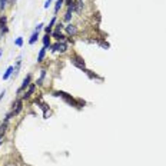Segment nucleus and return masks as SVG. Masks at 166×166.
Returning a JSON list of instances; mask_svg holds the SVG:
<instances>
[{
    "instance_id": "obj_1",
    "label": "nucleus",
    "mask_w": 166,
    "mask_h": 166,
    "mask_svg": "<svg viewBox=\"0 0 166 166\" xmlns=\"http://www.w3.org/2000/svg\"><path fill=\"white\" fill-rule=\"evenodd\" d=\"M52 52H59V53H65L67 50V43L66 42H57V43L50 46Z\"/></svg>"
},
{
    "instance_id": "obj_2",
    "label": "nucleus",
    "mask_w": 166,
    "mask_h": 166,
    "mask_svg": "<svg viewBox=\"0 0 166 166\" xmlns=\"http://www.w3.org/2000/svg\"><path fill=\"white\" fill-rule=\"evenodd\" d=\"M70 60H72V63H73L75 66H78L79 69H82V70H85V72H89L88 69L85 67V62L82 60V57H79V56H72Z\"/></svg>"
},
{
    "instance_id": "obj_3",
    "label": "nucleus",
    "mask_w": 166,
    "mask_h": 166,
    "mask_svg": "<svg viewBox=\"0 0 166 166\" xmlns=\"http://www.w3.org/2000/svg\"><path fill=\"white\" fill-rule=\"evenodd\" d=\"M30 82H32V75H27V76H26V78H24V80H23L22 86H20V88L17 89V95H19V93H22V92H24V90H26V89L29 88V86H30V85H32V83H30Z\"/></svg>"
},
{
    "instance_id": "obj_4",
    "label": "nucleus",
    "mask_w": 166,
    "mask_h": 166,
    "mask_svg": "<svg viewBox=\"0 0 166 166\" xmlns=\"http://www.w3.org/2000/svg\"><path fill=\"white\" fill-rule=\"evenodd\" d=\"M34 90H36V83H32L29 88H27V90L24 92V95H23V98L22 100H27V99H30L32 98V95L34 93Z\"/></svg>"
},
{
    "instance_id": "obj_5",
    "label": "nucleus",
    "mask_w": 166,
    "mask_h": 166,
    "mask_svg": "<svg viewBox=\"0 0 166 166\" xmlns=\"http://www.w3.org/2000/svg\"><path fill=\"white\" fill-rule=\"evenodd\" d=\"M65 30H66L67 34H70V36H76L78 34V26H75V24H72V23H69L67 26H65Z\"/></svg>"
},
{
    "instance_id": "obj_6",
    "label": "nucleus",
    "mask_w": 166,
    "mask_h": 166,
    "mask_svg": "<svg viewBox=\"0 0 166 166\" xmlns=\"http://www.w3.org/2000/svg\"><path fill=\"white\" fill-rule=\"evenodd\" d=\"M22 109H23V100H17V102H16V109H13L10 113L13 116H17V115L22 112Z\"/></svg>"
},
{
    "instance_id": "obj_7",
    "label": "nucleus",
    "mask_w": 166,
    "mask_h": 166,
    "mask_svg": "<svg viewBox=\"0 0 166 166\" xmlns=\"http://www.w3.org/2000/svg\"><path fill=\"white\" fill-rule=\"evenodd\" d=\"M56 24V17H53L52 20H50V23H49V26H44V32H46V34H50L52 32H53V26Z\"/></svg>"
},
{
    "instance_id": "obj_8",
    "label": "nucleus",
    "mask_w": 166,
    "mask_h": 166,
    "mask_svg": "<svg viewBox=\"0 0 166 166\" xmlns=\"http://www.w3.org/2000/svg\"><path fill=\"white\" fill-rule=\"evenodd\" d=\"M52 36L55 37L57 42H66V36L62 34L60 32H52Z\"/></svg>"
},
{
    "instance_id": "obj_9",
    "label": "nucleus",
    "mask_w": 166,
    "mask_h": 166,
    "mask_svg": "<svg viewBox=\"0 0 166 166\" xmlns=\"http://www.w3.org/2000/svg\"><path fill=\"white\" fill-rule=\"evenodd\" d=\"M42 42H43V46L46 49H50V46H52V43H50V34H44Z\"/></svg>"
},
{
    "instance_id": "obj_10",
    "label": "nucleus",
    "mask_w": 166,
    "mask_h": 166,
    "mask_svg": "<svg viewBox=\"0 0 166 166\" xmlns=\"http://www.w3.org/2000/svg\"><path fill=\"white\" fill-rule=\"evenodd\" d=\"M13 70H14V67H13V66L7 67V69H6V72L3 73V80H7V79L10 78L11 75H13Z\"/></svg>"
},
{
    "instance_id": "obj_11",
    "label": "nucleus",
    "mask_w": 166,
    "mask_h": 166,
    "mask_svg": "<svg viewBox=\"0 0 166 166\" xmlns=\"http://www.w3.org/2000/svg\"><path fill=\"white\" fill-rule=\"evenodd\" d=\"M44 56H46V47H42L40 49V52H39V55H37V63H42L44 59Z\"/></svg>"
},
{
    "instance_id": "obj_12",
    "label": "nucleus",
    "mask_w": 166,
    "mask_h": 166,
    "mask_svg": "<svg viewBox=\"0 0 166 166\" xmlns=\"http://www.w3.org/2000/svg\"><path fill=\"white\" fill-rule=\"evenodd\" d=\"M37 39H39V32L34 30L33 33H32V36H30V39H29V44H34L37 42Z\"/></svg>"
},
{
    "instance_id": "obj_13",
    "label": "nucleus",
    "mask_w": 166,
    "mask_h": 166,
    "mask_svg": "<svg viewBox=\"0 0 166 166\" xmlns=\"http://www.w3.org/2000/svg\"><path fill=\"white\" fill-rule=\"evenodd\" d=\"M63 3H65V0H56V4H55V14H57V13H59L60 7L63 6Z\"/></svg>"
},
{
    "instance_id": "obj_14",
    "label": "nucleus",
    "mask_w": 166,
    "mask_h": 166,
    "mask_svg": "<svg viewBox=\"0 0 166 166\" xmlns=\"http://www.w3.org/2000/svg\"><path fill=\"white\" fill-rule=\"evenodd\" d=\"M40 72H42V73H40V78H39V80H37V82H36V85H42V83H43V80H44V78H46V70H40Z\"/></svg>"
},
{
    "instance_id": "obj_15",
    "label": "nucleus",
    "mask_w": 166,
    "mask_h": 166,
    "mask_svg": "<svg viewBox=\"0 0 166 166\" xmlns=\"http://www.w3.org/2000/svg\"><path fill=\"white\" fill-rule=\"evenodd\" d=\"M14 44H16L17 47H22L23 46V37H17V39L14 40Z\"/></svg>"
},
{
    "instance_id": "obj_16",
    "label": "nucleus",
    "mask_w": 166,
    "mask_h": 166,
    "mask_svg": "<svg viewBox=\"0 0 166 166\" xmlns=\"http://www.w3.org/2000/svg\"><path fill=\"white\" fill-rule=\"evenodd\" d=\"M7 6V0H0V10H4Z\"/></svg>"
},
{
    "instance_id": "obj_17",
    "label": "nucleus",
    "mask_w": 166,
    "mask_h": 166,
    "mask_svg": "<svg viewBox=\"0 0 166 166\" xmlns=\"http://www.w3.org/2000/svg\"><path fill=\"white\" fill-rule=\"evenodd\" d=\"M65 29V26L62 24V23H57V26H56V30L55 32H60V30H63Z\"/></svg>"
},
{
    "instance_id": "obj_18",
    "label": "nucleus",
    "mask_w": 166,
    "mask_h": 166,
    "mask_svg": "<svg viewBox=\"0 0 166 166\" xmlns=\"http://www.w3.org/2000/svg\"><path fill=\"white\" fill-rule=\"evenodd\" d=\"M42 29H44V24H43V23H39V24L36 26V29H34V30H36V32H40Z\"/></svg>"
},
{
    "instance_id": "obj_19",
    "label": "nucleus",
    "mask_w": 166,
    "mask_h": 166,
    "mask_svg": "<svg viewBox=\"0 0 166 166\" xmlns=\"http://www.w3.org/2000/svg\"><path fill=\"white\" fill-rule=\"evenodd\" d=\"M6 20H7V19H6L4 16H1V17H0V26H4V24H6Z\"/></svg>"
},
{
    "instance_id": "obj_20",
    "label": "nucleus",
    "mask_w": 166,
    "mask_h": 166,
    "mask_svg": "<svg viewBox=\"0 0 166 166\" xmlns=\"http://www.w3.org/2000/svg\"><path fill=\"white\" fill-rule=\"evenodd\" d=\"M52 1H53V0H46V3H44V9H49V6L52 4Z\"/></svg>"
},
{
    "instance_id": "obj_21",
    "label": "nucleus",
    "mask_w": 166,
    "mask_h": 166,
    "mask_svg": "<svg viewBox=\"0 0 166 166\" xmlns=\"http://www.w3.org/2000/svg\"><path fill=\"white\" fill-rule=\"evenodd\" d=\"M65 1H66V4H67V6H70V4H72V3H73L75 0H65Z\"/></svg>"
},
{
    "instance_id": "obj_22",
    "label": "nucleus",
    "mask_w": 166,
    "mask_h": 166,
    "mask_svg": "<svg viewBox=\"0 0 166 166\" xmlns=\"http://www.w3.org/2000/svg\"><path fill=\"white\" fill-rule=\"evenodd\" d=\"M4 95H6V90H3V92H1V93H0V100L3 99V96H4Z\"/></svg>"
},
{
    "instance_id": "obj_23",
    "label": "nucleus",
    "mask_w": 166,
    "mask_h": 166,
    "mask_svg": "<svg viewBox=\"0 0 166 166\" xmlns=\"http://www.w3.org/2000/svg\"><path fill=\"white\" fill-rule=\"evenodd\" d=\"M1 55H3V49L0 47V57H1Z\"/></svg>"
},
{
    "instance_id": "obj_24",
    "label": "nucleus",
    "mask_w": 166,
    "mask_h": 166,
    "mask_svg": "<svg viewBox=\"0 0 166 166\" xmlns=\"http://www.w3.org/2000/svg\"><path fill=\"white\" fill-rule=\"evenodd\" d=\"M1 36H3V33H1V32H0V39H1Z\"/></svg>"
},
{
    "instance_id": "obj_25",
    "label": "nucleus",
    "mask_w": 166,
    "mask_h": 166,
    "mask_svg": "<svg viewBox=\"0 0 166 166\" xmlns=\"http://www.w3.org/2000/svg\"><path fill=\"white\" fill-rule=\"evenodd\" d=\"M14 1H16V0H11V3H14Z\"/></svg>"
}]
</instances>
